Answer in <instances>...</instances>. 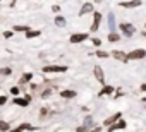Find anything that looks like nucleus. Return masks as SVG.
Segmentation results:
<instances>
[{
    "label": "nucleus",
    "mask_w": 146,
    "mask_h": 132,
    "mask_svg": "<svg viewBox=\"0 0 146 132\" xmlns=\"http://www.w3.org/2000/svg\"><path fill=\"white\" fill-rule=\"evenodd\" d=\"M144 57H146V50H143V48H137V50H132L131 53H127V60H139Z\"/></svg>",
    "instance_id": "obj_1"
},
{
    "label": "nucleus",
    "mask_w": 146,
    "mask_h": 132,
    "mask_svg": "<svg viewBox=\"0 0 146 132\" xmlns=\"http://www.w3.org/2000/svg\"><path fill=\"white\" fill-rule=\"evenodd\" d=\"M120 31L124 33V36L131 38V36L134 34V31H136V29H134V26H132V24H129V22H122V24H120Z\"/></svg>",
    "instance_id": "obj_2"
},
{
    "label": "nucleus",
    "mask_w": 146,
    "mask_h": 132,
    "mask_svg": "<svg viewBox=\"0 0 146 132\" xmlns=\"http://www.w3.org/2000/svg\"><path fill=\"white\" fill-rule=\"evenodd\" d=\"M67 67L65 65H48V67H43V72H65Z\"/></svg>",
    "instance_id": "obj_3"
},
{
    "label": "nucleus",
    "mask_w": 146,
    "mask_h": 132,
    "mask_svg": "<svg viewBox=\"0 0 146 132\" xmlns=\"http://www.w3.org/2000/svg\"><path fill=\"white\" fill-rule=\"evenodd\" d=\"M93 74H95V77H96V81L98 82H105V74H103V69L100 67V65H96V67L93 69Z\"/></svg>",
    "instance_id": "obj_4"
},
{
    "label": "nucleus",
    "mask_w": 146,
    "mask_h": 132,
    "mask_svg": "<svg viewBox=\"0 0 146 132\" xmlns=\"http://www.w3.org/2000/svg\"><path fill=\"white\" fill-rule=\"evenodd\" d=\"M119 5L124 7V9H136V7L141 5V0H129V2H120Z\"/></svg>",
    "instance_id": "obj_5"
},
{
    "label": "nucleus",
    "mask_w": 146,
    "mask_h": 132,
    "mask_svg": "<svg viewBox=\"0 0 146 132\" xmlns=\"http://www.w3.org/2000/svg\"><path fill=\"white\" fill-rule=\"evenodd\" d=\"M84 40H88V33H76L70 36V43H81Z\"/></svg>",
    "instance_id": "obj_6"
},
{
    "label": "nucleus",
    "mask_w": 146,
    "mask_h": 132,
    "mask_svg": "<svg viewBox=\"0 0 146 132\" xmlns=\"http://www.w3.org/2000/svg\"><path fill=\"white\" fill-rule=\"evenodd\" d=\"M108 129H110V130H120V129H125V122L119 118V120H115V122H113Z\"/></svg>",
    "instance_id": "obj_7"
},
{
    "label": "nucleus",
    "mask_w": 146,
    "mask_h": 132,
    "mask_svg": "<svg viewBox=\"0 0 146 132\" xmlns=\"http://www.w3.org/2000/svg\"><path fill=\"white\" fill-rule=\"evenodd\" d=\"M100 22H102V14H100V12H95V19H93L91 31H96V29L100 28Z\"/></svg>",
    "instance_id": "obj_8"
},
{
    "label": "nucleus",
    "mask_w": 146,
    "mask_h": 132,
    "mask_svg": "<svg viewBox=\"0 0 146 132\" xmlns=\"http://www.w3.org/2000/svg\"><path fill=\"white\" fill-rule=\"evenodd\" d=\"M112 55H113L117 60H120V62H127V55H125L124 51H120V50H113Z\"/></svg>",
    "instance_id": "obj_9"
},
{
    "label": "nucleus",
    "mask_w": 146,
    "mask_h": 132,
    "mask_svg": "<svg viewBox=\"0 0 146 132\" xmlns=\"http://www.w3.org/2000/svg\"><path fill=\"white\" fill-rule=\"evenodd\" d=\"M119 118H120V113H115V115H112V117L105 118V120H103V125H105V127H110V125H112L115 120H119Z\"/></svg>",
    "instance_id": "obj_10"
},
{
    "label": "nucleus",
    "mask_w": 146,
    "mask_h": 132,
    "mask_svg": "<svg viewBox=\"0 0 146 132\" xmlns=\"http://www.w3.org/2000/svg\"><path fill=\"white\" fill-rule=\"evenodd\" d=\"M93 12V4H84L83 7H81V12H79V16H84V14H91Z\"/></svg>",
    "instance_id": "obj_11"
},
{
    "label": "nucleus",
    "mask_w": 146,
    "mask_h": 132,
    "mask_svg": "<svg viewBox=\"0 0 146 132\" xmlns=\"http://www.w3.org/2000/svg\"><path fill=\"white\" fill-rule=\"evenodd\" d=\"M31 101V98L29 96H26V98H14V103L16 105H19V106H28V103Z\"/></svg>",
    "instance_id": "obj_12"
},
{
    "label": "nucleus",
    "mask_w": 146,
    "mask_h": 132,
    "mask_svg": "<svg viewBox=\"0 0 146 132\" xmlns=\"http://www.w3.org/2000/svg\"><path fill=\"white\" fill-rule=\"evenodd\" d=\"M108 41H110V43L120 41V34H119V33H115V31H108Z\"/></svg>",
    "instance_id": "obj_13"
},
{
    "label": "nucleus",
    "mask_w": 146,
    "mask_h": 132,
    "mask_svg": "<svg viewBox=\"0 0 146 132\" xmlns=\"http://www.w3.org/2000/svg\"><path fill=\"white\" fill-rule=\"evenodd\" d=\"M112 93H113V88H112V86H103V89H102L98 94H100V96H107V94H112Z\"/></svg>",
    "instance_id": "obj_14"
},
{
    "label": "nucleus",
    "mask_w": 146,
    "mask_h": 132,
    "mask_svg": "<svg viewBox=\"0 0 146 132\" xmlns=\"http://www.w3.org/2000/svg\"><path fill=\"white\" fill-rule=\"evenodd\" d=\"M60 96H62V98H74V96H76V91H72V89H65V91H62V93H60Z\"/></svg>",
    "instance_id": "obj_15"
},
{
    "label": "nucleus",
    "mask_w": 146,
    "mask_h": 132,
    "mask_svg": "<svg viewBox=\"0 0 146 132\" xmlns=\"http://www.w3.org/2000/svg\"><path fill=\"white\" fill-rule=\"evenodd\" d=\"M108 28H110V31H115V16L113 14L108 16Z\"/></svg>",
    "instance_id": "obj_16"
},
{
    "label": "nucleus",
    "mask_w": 146,
    "mask_h": 132,
    "mask_svg": "<svg viewBox=\"0 0 146 132\" xmlns=\"http://www.w3.org/2000/svg\"><path fill=\"white\" fill-rule=\"evenodd\" d=\"M31 79H33V74H31V72H29V74H24V76L21 77V84H26V82H29Z\"/></svg>",
    "instance_id": "obj_17"
},
{
    "label": "nucleus",
    "mask_w": 146,
    "mask_h": 132,
    "mask_svg": "<svg viewBox=\"0 0 146 132\" xmlns=\"http://www.w3.org/2000/svg\"><path fill=\"white\" fill-rule=\"evenodd\" d=\"M55 24L62 28V26H65V19H64L62 16H57V17H55Z\"/></svg>",
    "instance_id": "obj_18"
},
{
    "label": "nucleus",
    "mask_w": 146,
    "mask_h": 132,
    "mask_svg": "<svg viewBox=\"0 0 146 132\" xmlns=\"http://www.w3.org/2000/svg\"><path fill=\"white\" fill-rule=\"evenodd\" d=\"M26 36H28V40H31V38H36V36H40V31H26Z\"/></svg>",
    "instance_id": "obj_19"
},
{
    "label": "nucleus",
    "mask_w": 146,
    "mask_h": 132,
    "mask_svg": "<svg viewBox=\"0 0 146 132\" xmlns=\"http://www.w3.org/2000/svg\"><path fill=\"white\" fill-rule=\"evenodd\" d=\"M33 127L29 125V123H21V125H17L16 127V130H31Z\"/></svg>",
    "instance_id": "obj_20"
},
{
    "label": "nucleus",
    "mask_w": 146,
    "mask_h": 132,
    "mask_svg": "<svg viewBox=\"0 0 146 132\" xmlns=\"http://www.w3.org/2000/svg\"><path fill=\"white\" fill-rule=\"evenodd\" d=\"M9 129H11V125L7 122H0V130H9Z\"/></svg>",
    "instance_id": "obj_21"
},
{
    "label": "nucleus",
    "mask_w": 146,
    "mask_h": 132,
    "mask_svg": "<svg viewBox=\"0 0 146 132\" xmlns=\"http://www.w3.org/2000/svg\"><path fill=\"white\" fill-rule=\"evenodd\" d=\"M50 94H52V88H50V89H45V91H43L40 96H41V98H48Z\"/></svg>",
    "instance_id": "obj_22"
},
{
    "label": "nucleus",
    "mask_w": 146,
    "mask_h": 132,
    "mask_svg": "<svg viewBox=\"0 0 146 132\" xmlns=\"http://www.w3.org/2000/svg\"><path fill=\"white\" fill-rule=\"evenodd\" d=\"M29 29V26H16L14 28V31H28Z\"/></svg>",
    "instance_id": "obj_23"
},
{
    "label": "nucleus",
    "mask_w": 146,
    "mask_h": 132,
    "mask_svg": "<svg viewBox=\"0 0 146 132\" xmlns=\"http://www.w3.org/2000/svg\"><path fill=\"white\" fill-rule=\"evenodd\" d=\"M96 55H98L100 58H107V57H108V53H107V51H102V50H98V51H96Z\"/></svg>",
    "instance_id": "obj_24"
},
{
    "label": "nucleus",
    "mask_w": 146,
    "mask_h": 132,
    "mask_svg": "<svg viewBox=\"0 0 146 132\" xmlns=\"http://www.w3.org/2000/svg\"><path fill=\"white\" fill-rule=\"evenodd\" d=\"M0 74H4V76H9V74H11V69H9V67H5V69H2V71H0Z\"/></svg>",
    "instance_id": "obj_25"
},
{
    "label": "nucleus",
    "mask_w": 146,
    "mask_h": 132,
    "mask_svg": "<svg viewBox=\"0 0 146 132\" xmlns=\"http://www.w3.org/2000/svg\"><path fill=\"white\" fill-rule=\"evenodd\" d=\"M11 94H19V88H17V86L11 88Z\"/></svg>",
    "instance_id": "obj_26"
},
{
    "label": "nucleus",
    "mask_w": 146,
    "mask_h": 132,
    "mask_svg": "<svg viewBox=\"0 0 146 132\" xmlns=\"http://www.w3.org/2000/svg\"><path fill=\"white\" fill-rule=\"evenodd\" d=\"M91 123H93V120H91V117H88V118L84 120V125H88V127H90Z\"/></svg>",
    "instance_id": "obj_27"
},
{
    "label": "nucleus",
    "mask_w": 146,
    "mask_h": 132,
    "mask_svg": "<svg viewBox=\"0 0 146 132\" xmlns=\"http://www.w3.org/2000/svg\"><path fill=\"white\" fill-rule=\"evenodd\" d=\"M4 36H5V38H11V36H12V31H5Z\"/></svg>",
    "instance_id": "obj_28"
},
{
    "label": "nucleus",
    "mask_w": 146,
    "mask_h": 132,
    "mask_svg": "<svg viewBox=\"0 0 146 132\" xmlns=\"http://www.w3.org/2000/svg\"><path fill=\"white\" fill-rule=\"evenodd\" d=\"M93 43H95V45H96V46H100V45H102V41H100V40H98V38H95V40H93Z\"/></svg>",
    "instance_id": "obj_29"
},
{
    "label": "nucleus",
    "mask_w": 146,
    "mask_h": 132,
    "mask_svg": "<svg viewBox=\"0 0 146 132\" xmlns=\"http://www.w3.org/2000/svg\"><path fill=\"white\" fill-rule=\"evenodd\" d=\"M5 101H7V98H5V96H0V105H4Z\"/></svg>",
    "instance_id": "obj_30"
},
{
    "label": "nucleus",
    "mask_w": 146,
    "mask_h": 132,
    "mask_svg": "<svg viewBox=\"0 0 146 132\" xmlns=\"http://www.w3.org/2000/svg\"><path fill=\"white\" fill-rule=\"evenodd\" d=\"M52 11H53V12H58V11H60V7H58V5H53V7H52Z\"/></svg>",
    "instance_id": "obj_31"
},
{
    "label": "nucleus",
    "mask_w": 146,
    "mask_h": 132,
    "mask_svg": "<svg viewBox=\"0 0 146 132\" xmlns=\"http://www.w3.org/2000/svg\"><path fill=\"white\" fill-rule=\"evenodd\" d=\"M141 91H146V84H141Z\"/></svg>",
    "instance_id": "obj_32"
},
{
    "label": "nucleus",
    "mask_w": 146,
    "mask_h": 132,
    "mask_svg": "<svg viewBox=\"0 0 146 132\" xmlns=\"http://www.w3.org/2000/svg\"><path fill=\"white\" fill-rule=\"evenodd\" d=\"M143 36H144V38H146V31H143Z\"/></svg>",
    "instance_id": "obj_33"
},
{
    "label": "nucleus",
    "mask_w": 146,
    "mask_h": 132,
    "mask_svg": "<svg viewBox=\"0 0 146 132\" xmlns=\"http://www.w3.org/2000/svg\"><path fill=\"white\" fill-rule=\"evenodd\" d=\"M96 2H103V0H96Z\"/></svg>",
    "instance_id": "obj_34"
},
{
    "label": "nucleus",
    "mask_w": 146,
    "mask_h": 132,
    "mask_svg": "<svg viewBox=\"0 0 146 132\" xmlns=\"http://www.w3.org/2000/svg\"><path fill=\"white\" fill-rule=\"evenodd\" d=\"M144 28H146V24H144Z\"/></svg>",
    "instance_id": "obj_35"
}]
</instances>
